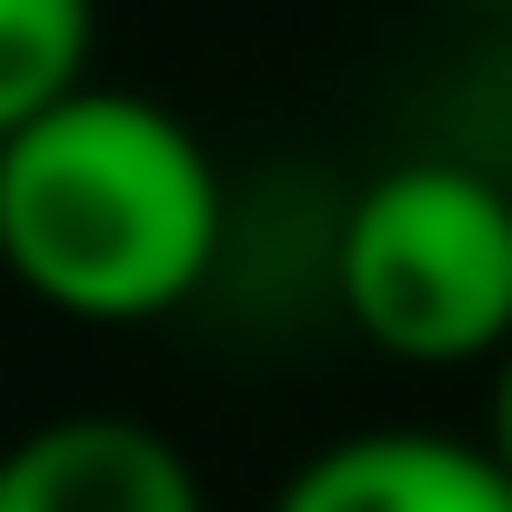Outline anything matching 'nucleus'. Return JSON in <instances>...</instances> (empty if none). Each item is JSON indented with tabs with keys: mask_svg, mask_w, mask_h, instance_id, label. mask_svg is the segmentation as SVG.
<instances>
[{
	"mask_svg": "<svg viewBox=\"0 0 512 512\" xmlns=\"http://www.w3.org/2000/svg\"><path fill=\"white\" fill-rule=\"evenodd\" d=\"M272 512H512V472L482 452V432L372 422V432L302 452Z\"/></svg>",
	"mask_w": 512,
	"mask_h": 512,
	"instance_id": "20e7f679",
	"label": "nucleus"
},
{
	"mask_svg": "<svg viewBox=\"0 0 512 512\" xmlns=\"http://www.w3.org/2000/svg\"><path fill=\"white\" fill-rule=\"evenodd\" d=\"M91 51H101V0H0V141L61 91L101 81Z\"/></svg>",
	"mask_w": 512,
	"mask_h": 512,
	"instance_id": "39448f33",
	"label": "nucleus"
},
{
	"mask_svg": "<svg viewBox=\"0 0 512 512\" xmlns=\"http://www.w3.org/2000/svg\"><path fill=\"white\" fill-rule=\"evenodd\" d=\"M0 512H211L201 462L141 412H51L0 442Z\"/></svg>",
	"mask_w": 512,
	"mask_h": 512,
	"instance_id": "7ed1b4c3",
	"label": "nucleus"
},
{
	"mask_svg": "<svg viewBox=\"0 0 512 512\" xmlns=\"http://www.w3.org/2000/svg\"><path fill=\"white\" fill-rule=\"evenodd\" d=\"M482 452L512 472V352L492 362V412H482Z\"/></svg>",
	"mask_w": 512,
	"mask_h": 512,
	"instance_id": "423d86ee",
	"label": "nucleus"
},
{
	"mask_svg": "<svg viewBox=\"0 0 512 512\" xmlns=\"http://www.w3.org/2000/svg\"><path fill=\"white\" fill-rule=\"evenodd\" d=\"M332 312L412 372L512 352V181L422 141L332 201Z\"/></svg>",
	"mask_w": 512,
	"mask_h": 512,
	"instance_id": "f03ea898",
	"label": "nucleus"
},
{
	"mask_svg": "<svg viewBox=\"0 0 512 512\" xmlns=\"http://www.w3.org/2000/svg\"><path fill=\"white\" fill-rule=\"evenodd\" d=\"M472 11H512V0H472Z\"/></svg>",
	"mask_w": 512,
	"mask_h": 512,
	"instance_id": "0eeeda50",
	"label": "nucleus"
},
{
	"mask_svg": "<svg viewBox=\"0 0 512 512\" xmlns=\"http://www.w3.org/2000/svg\"><path fill=\"white\" fill-rule=\"evenodd\" d=\"M221 151L131 81H81L0 141V272L81 332L211 302L231 251Z\"/></svg>",
	"mask_w": 512,
	"mask_h": 512,
	"instance_id": "f257e3e1",
	"label": "nucleus"
}]
</instances>
